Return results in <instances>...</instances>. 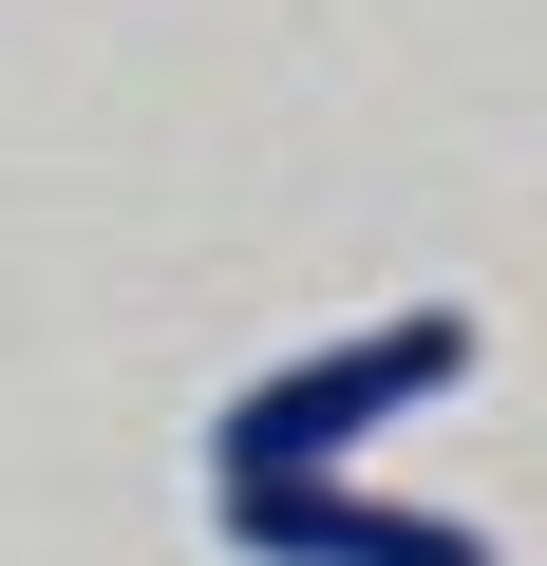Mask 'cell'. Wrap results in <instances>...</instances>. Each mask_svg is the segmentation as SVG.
Here are the masks:
<instances>
[{
  "label": "cell",
  "instance_id": "7a4b0ae2",
  "mask_svg": "<svg viewBox=\"0 0 547 566\" xmlns=\"http://www.w3.org/2000/svg\"><path fill=\"white\" fill-rule=\"evenodd\" d=\"M208 491H227V547L245 566H491V528L359 491V453L340 472H208Z\"/></svg>",
  "mask_w": 547,
  "mask_h": 566
},
{
  "label": "cell",
  "instance_id": "6da1fadb",
  "mask_svg": "<svg viewBox=\"0 0 547 566\" xmlns=\"http://www.w3.org/2000/svg\"><path fill=\"white\" fill-rule=\"evenodd\" d=\"M453 378H472V322H453V303H397V322H359V340H322V359H264V378L208 416V472H340L359 434L434 416Z\"/></svg>",
  "mask_w": 547,
  "mask_h": 566
}]
</instances>
